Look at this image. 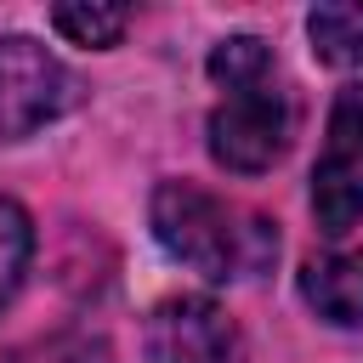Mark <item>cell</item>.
Listing matches in <instances>:
<instances>
[{
	"mask_svg": "<svg viewBox=\"0 0 363 363\" xmlns=\"http://www.w3.org/2000/svg\"><path fill=\"white\" fill-rule=\"evenodd\" d=\"M210 79L227 91L210 113V159L238 176H261L289 153L295 136V96L278 74L272 45L255 34H233L210 51Z\"/></svg>",
	"mask_w": 363,
	"mask_h": 363,
	"instance_id": "cell-1",
	"label": "cell"
},
{
	"mask_svg": "<svg viewBox=\"0 0 363 363\" xmlns=\"http://www.w3.org/2000/svg\"><path fill=\"white\" fill-rule=\"evenodd\" d=\"M153 238L164 244V255H176L182 267H193L210 284H238V278H261L278 255V233L267 216L227 204L193 182H164L153 193Z\"/></svg>",
	"mask_w": 363,
	"mask_h": 363,
	"instance_id": "cell-2",
	"label": "cell"
},
{
	"mask_svg": "<svg viewBox=\"0 0 363 363\" xmlns=\"http://www.w3.org/2000/svg\"><path fill=\"white\" fill-rule=\"evenodd\" d=\"M79 102V79L28 34L0 40V142H23Z\"/></svg>",
	"mask_w": 363,
	"mask_h": 363,
	"instance_id": "cell-3",
	"label": "cell"
},
{
	"mask_svg": "<svg viewBox=\"0 0 363 363\" xmlns=\"http://www.w3.org/2000/svg\"><path fill=\"white\" fill-rule=\"evenodd\" d=\"M312 216L329 238L363 221V85H346L329 108L323 153L312 164Z\"/></svg>",
	"mask_w": 363,
	"mask_h": 363,
	"instance_id": "cell-4",
	"label": "cell"
},
{
	"mask_svg": "<svg viewBox=\"0 0 363 363\" xmlns=\"http://www.w3.org/2000/svg\"><path fill=\"white\" fill-rule=\"evenodd\" d=\"M147 363H233L238 357V329L227 323V312L204 295H176L159 301L142 335Z\"/></svg>",
	"mask_w": 363,
	"mask_h": 363,
	"instance_id": "cell-5",
	"label": "cell"
},
{
	"mask_svg": "<svg viewBox=\"0 0 363 363\" xmlns=\"http://www.w3.org/2000/svg\"><path fill=\"white\" fill-rule=\"evenodd\" d=\"M301 295L323 323L357 329L363 323V255H346V250L312 255L301 267Z\"/></svg>",
	"mask_w": 363,
	"mask_h": 363,
	"instance_id": "cell-6",
	"label": "cell"
},
{
	"mask_svg": "<svg viewBox=\"0 0 363 363\" xmlns=\"http://www.w3.org/2000/svg\"><path fill=\"white\" fill-rule=\"evenodd\" d=\"M312 51L335 68H363V6H318L306 17Z\"/></svg>",
	"mask_w": 363,
	"mask_h": 363,
	"instance_id": "cell-7",
	"label": "cell"
},
{
	"mask_svg": "<svg viewBox=\"0 0 363 363\" xmlns=\"http://www.w3.org/2000/svg\"><path fill=\"white\" fill-rule=\"evenodd\" d=\"M28 255H34L28 210L0 193V312H6V301L17 295V284H23V272H28Z\"/></svg>",
	"mask_w": 363,
	"mask_h": 363,
	"instance_id": "cell-8",
	"label": "cell"
},
{
	"mask_svg": "<svg viewBox=\"0 0 363 363\" xmlns=\"http://www.w3.org/2000/svg\"><path fill=\"white\" fill-rule=\"evenodd\" d=\"M51 23H57V34H68L74 45H113V40L130 28V11H125V6H57Z\"/></svg>",
	"mask_w": 363,
	"mask_h": 363,
	"instance_id": "cell-9",
	"label": "cell"
}]
</instances>
